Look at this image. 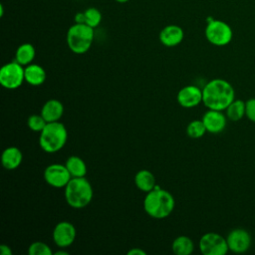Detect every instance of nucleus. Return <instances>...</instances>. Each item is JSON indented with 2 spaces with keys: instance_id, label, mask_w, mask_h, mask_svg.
<instances>
[{
  "instance_id": "nucleus-1",
  "label": "nucleus",
  "mask_w": 255,
  "mask_h": 255,
  "mask_svg": "<svg viewBox=\"0 0 255 255\" xmlns=\"http://www.w3.org/2000/svg\"><path fill=\"white\" fill-rule=\"evenodd\" d=\"M234 99V88L223 79L210 80L202 89V103L210 110L225 111Z\"/></svg>"
},
{
  "instance_id": "nucleus-2",
  "label": "nucleus",
  "mask_w": 255,
  "mask_h": 255,
  "mask_svg": "<svg viewBox=\"0 0 255 255\" xmlns=\"http://www.w3.org/2000/svg\"><path fill=\"white\" fill-rule=\"evenodd\" d=\"M175 205L172 194L157 185L150 191L146 192L143 199V209L152 218H166L172 211Z\"/></svg>"
},
{
  "instance_id": "nucleus-3",
  "label": "nucleus",
  "mask_w": 255,
  "mask_h": 255,
  "mask_svg": "<svg viewBox=\"0 0 255 255\" xmlns=\"http://www.w3.org/2000/svg\"><path fill=\"white\" fill-rule=\"evenodd\" d=\"M64 193L67 203L75 209H81L89 205L94 195L92 184L86 176L72 177L65 186Z\"/></svg>"
},
{
  "instance_id": "nucleus-4",
  "label": "nucleus",
  "mask_w": 255,
  "mask_h": 255,
  "mask_svg": "<svg viewBox=\"0 0 255 255\" xmlns=\"http://www.w3.org/2000/svg\"><path fill=\"white\" fill-rule=\"evenodd\" d=\"M68 138L66 127L60 122L48 123L40 132V147L48 153H54L64 147Z\"/></svg>"
},
{
  "instance_id": "nucleus-5",
  "label": "nucleus",
  "mask_w": 255,
  "mask_h": 255,
  "mask_svg": "<svg viewBox=\"0 0 255 255\" xmlns=\"http://www.w3.org/2000/svg\"><path fill=\"white\" fill-rule=\"evenodd\" d=\"M95 29L85 23H75L67 31V45L75 54L88 52L94 42Z\"/></svg>"
},
{
  "instance_id": "nucleus-6",
  "label": "nucleus",
  "mask_w": 255,
  "mask_h": 255,
  "mask_svg": "<svg viewBox=\"0 0 255 255\" xmlns=\"http://www.w3.org/2000/svg\"><path fill=\"white\" fill-rule=\"evenodd\" d=\"M207 24L205 27V37L207 41L218 47L226 46L228 45L233 37V32L229 24L226 22L219 20V19H213L208 18Z\"/></svg>"
},
{
  "instance_id": "nucleus-7",
  "label": "nucleus",
  "mask_w": 255,
  "mask_h": 255,
  "mask_svg": "<svg viewBox=\"0 0 255 255\" xmlns=\"http://www.w3.org/2000/svg\"><path fill=\"white\" fill-rule=\"evenodd\" d=\"M24 68L17 61L5 64L0 69V84L8 90L19 88L25 81Z\"/></svg>"
},
{
  "instance_id": "nucleus-8",
  "label": "nucleus",
  "mask_w": 255,
  "mask_h": 255,
  "mask_svg": "<svg viewBox=\"0 0 255 255\" xmlns=\"http://www.w3.org/2000/svg\"><path fill=\"white\" fill-rule=\"evenodd\" d=\"M199 249L203 255H225L229 250L226 238L215 232H207L201 236Z\"/></svg>"
},
{
  "instance_id": "nucleus-9",
  "label": "nucleus",
  "mask_w": 255,
  "mask_h": 255,
  "mask_svg": "<svg viewBox=\"0 0 255 255\" xmlns=\"http://www.w3.org/2000/svg\"><path fill=\"white\" fill-rule=\"evenodd\" d=\"M72 175L66 165L61 163H53L48 165L44 170L45 181L56 188H65L71 180Z\"/></svg>"
},
{
  "instance_id": "nucleus-10",
  "label": "nucleus",
  "mask_w": 255,
  "mask_h": 255,
  "mask_svg": "<svg viewBox=\"0 0 255 255\" xmlns=\"http://www.w3.org/2000/svg\"><path fill=\"white\" fill-rule=\"evenodd\" d=\"M226 241L230 251L234 253H244L251 247L252 238L246 229L234 228L228 233Z\"/></svg>"
},
{
  "instance_id": "nucleus-11",
  "label": "nucleus",
  "mask_w": 255,
  "mask_h": 255,
  "mask_svg": "<svg viewBox=\"0 0 255 255\" xmlns=\"http://www.w3.org/2000/svg\"><path fill=\"white\" fill-rule=\"evenodd\" d=\"M76 228L69 221H61L56 224L53 230V241L60 248H66L72 245L76 239Z\"/></svg>"
},
{
  "instance_id": "nucleus-12",
  "label": "nucleus",
  "mask_w": 255,
  "mask_h": 255,
  "mask_svg": "<svg viewBox=\"0 0 255 255\" xmlns=\"http://www.w3.org/2000/svg\"><path fill=\"white\" fill-rule=\"evenodd\" d=\"M177 102L183 108H194L202 103V90L189 85L181 88L177 93Z\"/></svg>"
},
{
  "instance_id": "nucleus-13",
  "label": "nucleus",
  "mask_w": 255,
  "mask_h": 255,
  "mask_svg": "<svg viewBox=\"0 0 255 255\" xmlns=\"http://www.w3.org/2000/svg\"><path fill=\"white\" fill-rule=\"evenodd\" d=\"M202 122L206 128V130L211 133H218L221 132L227 123V117L222 113V111L217 110H210L203 115Z\"/></svg>"
},
{
  "instance_id": "nucleus-14",
  "label": "nucleus",
  "mask_w": 255,
  "mask_h": 255,
  "mask_svg": "<svg viewBox=\"0 0 255 255\" xmlns=\"http://www.w3.org/2000/svg\"><path fill=\"white\" fill-rule=\"evenodd\" d=\"M158 38L160 43L165 47H175L182 42L184 32L180 26L170 24L161 29Z\"/></svg>"
},
{
  "instance_id": "nucleus-15",
  "label": "nucleus",
  "mask_w": 255,
  "mask_h": 255,
  "mask_svg": "<svg viewBox=\"0 0 255 255\" xmlns=\"http://www.w3.org/2000/svg\"><path fill=\"white\" fill-rule=\"evenodd\" d=\"M64 114L63 104L56 99H51L47 101L41 110V115L46 120L47 123L59 122Z\"/></svg>"
},
{
  "instance_id": "nucleus-16",
  "label": "nucleus",
  "mask_w": 255,
  "mask_h": 255,
  "mask_svg": "<svg viewBox=\"0 0 255 255\" xmlns=\"http://www.w3.org/2000/svg\"><path fill=\"white\" fill-rule=\"evenodd\" d=\"M22 151L16 146H9L5 148L1 154V163L5 169H16L22 162Z\"/></svg>"
},
{
  "instance_id": "nucleus-17",
  "label": "nucleus",
  "mask_w": 255,
  "mask_h": 255,
  "mask_svg": "<svg viewBox=\"0 0 255 255\" xmlns=\"http://www.w3.org/2000/svg\"><path fill=\"white\" fill-rule=\"evenodd\" d=\"M25 73V82L32 86H40L46 80V72L40 65L29 64L24 68Z\"/></svg>"
},
{
  "instance_id": "nucleus-18",
  "label": "nucleus",
  "mask_w": 255,
  "mask_h": 255,
  "mask_svg": "<svg viewBox=\"0 0 255 255\" xmlns=\"http://www.w3.org/2000/svg\"><path fill=\"white\" fill-rule=\"evenodd\" d=\"M134 183L135 186L143 192H148L156 186L154 175L147 169H141L136 172L134 176Z\"/></svg>"
},
{
  "instance_id": "nucleus-19",
  "label": "nucleus",
  "mask_w": 255,
  "mask_h": 255,
  "mask_svg": "<svg viewBox=\"0 0 255 255\" xmlns=\"http://www.w3.org/2000/svg\"><path fill=\"white\" fill-rule=\"evenodd\" d=\"M35 56L36 51L34 46L30 43H23L17 48L15 52V61H17L22 66L26 67L27 65L33 62Z\"/></svg>"
},
{
  "instance_id": "nucleus-20",
  "label": "nucleus",
  "mask_w": 255,
  "mask_h": 255,
  "mask_svg": "<svg viewBox=\"0 0 255 255\" xmlns=\"http://www.w3.org/2000/svg\"><path fill=\"white\" fill-rule=\"evenodd\" d=\"M65 165L67 166L72 177H84L87 174V164L80 156L72 155L68 157Z\"/></svg>"
},
{
  "instance_id": "nucleus-21",
  "label": "nucleus",
  "mask_w": 255,
  "mask_h": 255,
  "mask_svg": "<svg viewBox=\"0 0 255 255\" xmlns=\"http://www.w3.org/2000/svg\"><path fill=\"white\" fill-rule=\"evenodd\" d=\"M171 249L176 255H189L194 249V244L188 236L180 235L172 241Z\"/></svg>"
},
{
  "instance_id": "nucleus-22",
  "label": "nucleus",
  "mask_w": 255,
  "mask_h": 255,
  "mask_svg": "<svg viewBox=\"0 0 255 255\" xmlns=\"http://www.w3.org/2000/svg\"><path fill=\"white\" fill-rule=\"evenodd\" d=\"M226 117L232 122L240 121L246 116V104L242 100H233V102L225 109Z\"/></svg>"
},
{
  "instance_id": "nucleus-23",
  "label": "nucleus",
  "mask_w": 255,
  "mask_h": 255,
  "mask_svg": "<svg viewBox=\"0 0 255 255\" xmlns=\"http://www.w3.org/2000/svg\"><path fill=\"white\" fill-rule=\"evenodd\" d=\"M85 24L89 25L92 28H97L103 19L102 12L96 7H89L85 11Z\"/></svg>"
},
{
  "instance_id": "nucleus-24",
  "label": "nucleus",
  "mask_w": 255,
  "mask_h": 255,
  "mask_svg": "<svg viewBox=\"0 0 255 255\" xmlns=\"http://www.w3.org/2000/svg\"><path fill=\"white\" fill-rule=\"evenodd\" d=\"M206 128L202 120H194L190 122L186 128V133L191 138H199L206 132Z\"/></svg>"
},
{
  "instance_id": "nucleus-25",
  "label": "nucleus",
  "mask_w": 255,
  "mask_h": 255,
  "mask_svg": "<svg viewBox=\"0 0 255 255\" xmlns=\"http://www.w3.org/2000/svg\"><path fill=\"white\" fill-rule=\"evenodd\" d=\"M29 255H53V251L50 246L41 241H35L28 247Z\"/></svg>"
},
{
  "instance_id": "nucleus-26",
  "label": "nucleus",
  "mask_w": 255,
  "mask_h": 255,
  "mask_svg": "<svg viewBox=\"0 0 255 255\" xmlns=\"http://www.w3.org/2000/svg\"><path fill=\"white\" fill-rule=\"evenodd\" d=\"M27 124H28V127H29V128L31 130L37 131V132H41L48 123L43 118V116L40 114V115H32V116H30L28 118Z\"/></svg>"
},
{
  "instance_id": "nucleus-27",
  "label": "nucleus",
  "mask_w": 255,
  "mask_h": 255,
  "mask_svg": "<svg viewBox=\"0 0 255 255\" xmlns=\"http://www.w3.org/2000/svg\"><path fill=\"white\" fill-rule=\"evenodd\" d=\"M246 104V117L251 122L255 123V98L249 99Z\"/></svg>"
},
{
  "instance_id": "nucleus-28",
  "label": "nucleus",
  "mask_w": 255,
  "mask_h": 255,
  "mask_svg": "<svg viewBox=\"0 0 255 255\" xmlns=\"http://www.w3.org/2000/svg\"><path fill=\"white\" fill-rule=\"evenodd\" d=\"M0 254L1 255H12V249L9 245L7 244H1L0 245Z\"/></svg>"
},
{
  "instance_id": "nucleus-29",
  "label": "nucleus",
  "mask_w": 255,
  "mask_h": 255,
  "mask_svg": "<svg viewBox=\"0 0 255 255\" xmlns=\"http://www.w3.org/2000/svg\"><path fill=\"white\" fill-rule=\"evenodd\" d=\"M146 252L140 248H132L128 251V255H145Z\"/></svg>"
},
{
  "instance_id": "nucleus-30",
  "label": "nucleus",
  "mask_w": 255,
  "mask_h": 255,
  "mask_svg": "<svg viewBox=\"0 0 255 255\" xmlns=\"http://www.w3.org/2000/svg\"><path fill=\"white\" fill-rule=\"evenodd\" d=\"M75 23H85V13L83 12H78L76 13L75 17H74Z\"/></svg>"
},
{
  "instance_id": "nucleus-31",
  "label": "nucleus",
  "mask_w": 255,
  "mask_h": 255,
  "mask_svg": "<svg viewBox=\"0 0 255 255\" xmlns=\"http://www.w3.org/2000/svg\"><path fill=\"white\" fill-rule=\"evenodd\" d=\"M55 254L56 255H68V252L64 251V250H61V251H57Z\"/></svg>"
},
{
  "instance_id": "nucleus-32",
  "label": "nucleus",
  "mask_w": 255,
  "mask_h": 255,
  "mask_svg": "<svg viewBox=\"0 0 255 255\" xmlns=\"http://www.w3.org/2000/svg\"><path fill=\"white\" fill-rule=\"evenodd\" d=\"M3 14H4V7H3V4H0V17H3Z\"/></svg>"
},
{
  "instance_id": "nucleus-33",
  "label": "nucleus",
  "mask_w": 255,
  "mask_h": 255,
  "mask_svg": "<svg viewBox=\"0 0 255 255\" xmlns=\"http://www.w3.org/2000/svg\"><path fill=\"white\" fill-rule=\"evenodd\" d=\"M116 2H118V3H120V4H124V3H127V2H128L129 0H115Z\"/></svg>"
}]
</instances>
